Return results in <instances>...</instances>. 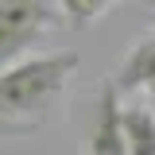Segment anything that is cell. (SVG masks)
I'll return each instance as SVG.
<instances>
[{
    "mask_svg": "<svg viewBox=\"0 0 155 155\" xmlns=\"http://www.w3.org/2000/svg\"><path fill=\"white\" fill-rule=\"evenodd\" d=\"M81 58L74 51L62 54H19L16 62L0 66V120L35 128L54 113L58 97L66 93V81L74 78Z\"/></svg>",
    "mask_w": 155,
    "mask_h": 155,
    "instance_id": "6da1fadb",
    "label": "cell"
},
{
    "mask_svg": "<svg viewBox=\"0 0 155 155\" xmlns=\"http://www.w3.org/2000/svg\"><path fill=\"white\" fill-rule=\"evenodd\" d=\"M51 27H58L54 0H0V66L27 54Z\"/></svg>",
    "mask_w": 155,
    "mask_h": 155,
    "instance_id": "7a4b0ae2",
    "label": "cell"
},
{
    "mask_svg": "<svg viewBox=\"0 0 155 155\" xmlns=\"http://www.w3.org/2000/svg\"><path fill=\"white\" fill-rule=\"evenodd\" d=\"M89 151L93 155H124V132H120V89L109 78L97 93V113L89 128Z\"/></svg>",
    "mask_w": 155,
    "mask_h": 155,
    "instance_id": "3957f363",
    "label": "cell"
},
{
    "mask_svg": "<svg viewBox=\"0 0 155 155\" xmlns=\"http://www.w3.org/2000/svg\"><path fill=\"white\" fill-rule=\"evenodd\" d=\"M116 89H147L155 101V35L140 39L128 51L120 74H116Z\"/></svg>",
    "mask_w": 155,
    "mask_h": 155,
    "instance_id": "277c9868",
    "label": "cell"
},
{
    "mask_svg": "<svg viewBox=\"0 0 155 155\" xmlns=\"http://www.w3.org/2000/svg\"><path fill=\"white\" fill-rule=\"evenodd\" d=\"M120 132H124V151L155 155V113L147 105L120 109Z\"/></svg>",
    "mask_w": 155,
    "mask_h": 155,
    "instance_id": "5b68a950",
    "label": "cell"
},
{
    "mask_svg": "<svg viewBox=\"0 0 155 155\" xmlns=\"http://www.w3.org/2000/svg\"><path fill=\"white\" fill-rule=\"evenodd\" d=\"M109 4H113V0H58V12L70 16V19H66L70 27H89Z\"/></svg>",
    "mask_w": 155,
    "mask_h": 155,
    "instance_id": "8992f818",
    "label": "cell"
},
{
    "mask_svg": "<svg viewBox=\"0 0 155 155\" xmlns=\"http://www.w3.org/2000/svg\"><path fill=\"white\" fill-rule=\"evenodd\" d=\"M147 4H155V0H147Z\"/></svg>",
    "mask_w": 155,
    "mask_h": 155,
    "instance_id": "52a82bcc",
    "label": "cell"
}]
</instances>
